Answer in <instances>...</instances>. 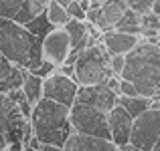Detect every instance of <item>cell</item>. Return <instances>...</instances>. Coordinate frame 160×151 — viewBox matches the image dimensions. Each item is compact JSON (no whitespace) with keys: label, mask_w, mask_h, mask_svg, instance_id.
Returning a JSON list of instances; mask_svg holds the SVG:
<instances>
[{"label":"cell","mask_w":160,"mask_h":151,"mask_svg":"<svg viewBox=\"0 0 160 151\" xmlns=\"http://www.w3.org/2000/svg\"><path fill=\"white\" fill-rule=\"evenodd\" d=\"M136 85L138 95L150 99L160 97V43L144 40L126 54V65L120 75Z\"/></svg>","instance_id":"obj_1"},{"label":"cell","mask_w":160,"mask_h":151,"mask_svg":"<svg viewBox=\"0 0 160 151\" xmlns=\"http://www.w3.org/2000/svg\"><path fill=\"white\" fill-rule=\"evenodd\" d=\"M0 54L14 66L32 71L41 65V39L24 24L0 16Z\"/></svg>","instance_id":"obj_2"},{"label":"cell","mask_w":160,"mask_h":151,"mask_svg":"<svg viewBox=\"0 0 160 151\" xmlns=\"http://www.w3.org/2000/svg\"><path fill=\"white\" fill-rule=\"evenodd\" d=\"M69 109L67 105L51 101L43 97L37 105H32L31 111V127L32 135L41 141V143H55L63 145L67 137L73 133L69 121Z\"/></svg>","instance_id":"obj_3"},{"label":"cell","mask_w":160,"mask_h":151,"mask_svg":"<svg viewBox=\"0 0 160 151\" xmlns=\"http://www.w3.org/2000/svg\"><path fill=\"white\" fill-rule=\"evenodd\" d=\"M109 69V53L99 43H91L77 54L73 62V77L79 85H98L106 83L108 77H112Z\"/></svg>","instance_id":"obj_4"},{"label":"cell","mask_w":160,"mask_h":151,"mask_svg":"<svg viewBox=\"0 0 160 151\" xmlns=\"http://www.w3.org/2000/svg\"><path fill=\"white\" fill-rule=\"evenodd\" d=\"M69 121L73 131L83 135H93L109 139V127H108V113L91 107V105L75 101L69 109Z\"/></svg>","instance_id":"obj_5"},{"label":"cell","mask_w":160,"mask_h":151,"mask_svg":"<svg viewBox=\"0 0 160 151\" xmlns=\"http://www.w3.org/2000/svg\"><path fill=\"white\" fill-rule=\"evenodd\" d=\"M160 137V107H150L138 117H134L130 143L140 151H152Z\"/></svg>","instance_id":"obj_6"},{"label":"cell","mask_w":160,"mask_h":151,"mask_svg":"<svg viewBox=\"0 0 160 151\" xmlns=\"http://www.w3.org/2000/svg\"><path fill=\"white\" fill-rule=\"evenodd\" d=\"M77 91H79V83L75 81V77L63 75L59 71H53L51 75L43 79V97L63 103L67 107L77 101Z\"/></svg>","instance_id":"obj_7"},{"label":"cell","mask_w":160,"mask_h":151,"mask_svg":"<svg viewBox=\"0 0 160 151\" xmlns=\"http://www.w3.org/2000/svg\"><path fill=\"white\" fill-rule=\"evenodd\" d=\"M71 54V39L63 26H55L41 39V57L59 69Z\"/></svg>","instance_id":"obj_8"},{"label":"cell","mask_w":160,"mask_h":151,"mask_svg":"<svg viewBox=\"0 0 160 151\" xmlns=\"http://www.w3.org/2000/svg\"><path fill=\"white\" fill-rule=\"evenodd\" d=\"M77 101L108 113L109 109H113L118 105V93H113L106 83H98V85H79Z\"/></svg>","instance_id":"obj_9"},{"label":"cell","mask_w":160,"mask_h":151,"mask_svg":"<svg viewBox=\"0 0 160 151\" xmlns=\"http://www.w3.org/2000/svg\"><path fill=\"white\" fill-rule=\"evenodd\" d=\"M132 123L134 117L126 111L122 105H116L113 109L108 111V127H109V139L122 147V145L130 143V135H132Z\"/></svg>","instance_id":"obj_10"},{"label":"cell","mask_w":160,"mask_h":151,"mask_svg":"<svg viewBox=\"0 0 160 151\" xmlns=\"http://www.w3.org/2000/svg\"><path fill=\"white\" fill-rule=\"evenodd\" d=\"M63 149L65 151H118V145L112 139L83 135V133L73 131L63 143Z\"/></svg>","instance_id":"obj_11"},{"label":"cell","mask_w":160,"mask_h":151,"mask_svg":"<svg viewBox=\"0 0 160 151\" xmlns=\"http://www.w3.org/2000/svg\"><path fill=\"white\" fill-rule=\"evenodd\" d=\"M140 40H142L140 34H128V32L118 30V28L106 30L102 34V44L106 47L109 54H128Z\"/></svg>","instance_id":"obj_12"},{"label":"cell","mask_w":160,"mask_h":151,"mask_svg":"<svg viewBox=\"0 0 160 151\" xmlns=\"http://www.w3.org/2000/svg\"><path fill=\"white\" fill-rule=\"evenodd\" d=\"M126 0H103L102 2V16H103V24H102V32L116 28V24L120 22V18L124 16V12L128 10Z\"/></svg>","instance_id":"obj_13"},{"label":"cell","mask_w":160,"mask_h":151,"mask_svg":"<svg viewBox=\"0 0 160 151\" xmlns=\"http://www.w3.org/2000/svg\"><path fill=\"white\" fill-rule=\"evenodd\" d=\"M22 93L27 101L31 105H37L41 99H43V77L31 73V71L24 69V77H22Z\"/></svg>","instance_id":"obj_14"},{"label":"cell","mask_w":160,"mask_h":151,"mask_svg":"<svg viewBox=\"0 0 160 151\" xmlns=\"http://www.w3.org/2000/svg\"><path fill=\"white\" fill-rule=\"evenodd\" d=\"M47 4H49V0H22L18 12L14 14L12 20H16L18 24L28 22V20H32L35 16L43 14V12L47 10Z\"/></svg>","instance_id":"obj_15"},{"label":"cell","mask_w":160,"mask_h":151,"mask_svg":"<svg viewBox=\"0 0 160 151\" xmlns=\"http://www.w3.org/2000/svg\"><path fill=\"white\" fill-rule=\"evenodd\" d=\"M152 103H154V99L144 97V95H136V97H122L120 95V97H118V105H122L132 117H138L140 113H144L146 109H150Z\"/></svg>","instance_id":"obj_16"},{"label":"cell","mask_w":160,"mask_h":151,"mask_svg":"<svg viewBox=\"0 0 160 151\" xmlns=\"http://www.w3.org/2000/svg\"><path fill=\"white\" fill-rule=\"evenodd\" d=\"M18 105L14 103L8 95H4L2 103H0V151H4L8 147V135H6V129H8V115H10L12 109H16Z\"/></svg>","instance_id":"obj_17"},{"label":"cell","mask_w":160,"mask_h":151,"mask_svg":"<svg viewBox=\"0 0 160 151\" xmlns=\"http://www.w3.org/2000/svg\"><path fill=\"white\" fill-rule=\"evenodd\" d=\"M140 18H142L140 12H136V10H132V8H128V10L124 12V16L120 18V22L116 24V28H118V30L128 32V34H140V36H142Z\"/></svg>","instance_id":"obj_18"},{"label":"cell","mask_w":160,"mask_h":151,"mask_svg":"<svg viewBox=\"0 0 160 151\" xmlns=\"http://www.w3.org/2000/svg\"><path fill=\"white\" fill-rule=\"evenodd\" d=\"M45 14H47V20L51 22V26H65L67 20H69V14H67L65 6L59 4L57 0H49Z\"/></svg>","instance_id":"obj_19"},{"label":"cell","mask_w":160,"mask_h":151,"mask_svg":"<svg viewBox=\"0 0 160 151\" xmlns=\"http://www.w3.org/2000/svg\"><path fill=\"white\" fill-rule=\"evenodd\" d=\"M24 26H27L35 36H39V39H43L51 28H55V26H51V22L47 20V14H45V12L39 14V16H35V18L28 20V22H24Z\"/></svg>","instance_id":"obj_20"},{"label":"cell","mask_w":160,"mask_h":151,"mask_svg":"<svg viewBox=\"0 0 160 151\" xmlns=\"http://www.w3.org/2000/svg\"><path fill=\"white\" fill-rule=\"evenodd\" d=\"M22 0H0V16L4 18H14V14L18 12Z\"/></svg>","instance_id":"obj_21"},{"label":"cell","mask_w":160,"mask_h":151,"mask_svg":"<svg viewBox=\"0 0 160 151\" xmlns=\"http://www.w3.org/2000/svg\"><path fill=\"white\" fill-rule=\"evenodd\" d=\"M124 65H126V54H109V69L113 75L120 77L124 71Z\"/></svg>","instance_id":"obj_22"},{"label":"cell","mask_w":160,"mask_h":151,"mask_svg":"<svg viewBox=\"0 0 160 151\" xmlns=\"http://www.w3.org/2000/svg\"><path fill=\"white\" fill-rule=\"evenodd\" d=\"M67 14H69V18H77V20H85V10L81 8V4L77 2V0H71L69 4L65 6Z\"/></svg>","instance_id":"obj_23"},{"label":"cell","mask_w":160,"mask_h":151,"mask_svg":"<svg viewBox=\"0 0 160 151\" xmlns=\"http://www.w3.org/2000/svg\"><path fill=\"white\" fill-rule=\"evenodd\" d=\"M126 4H128L132 10H136V12H140V14H144V12L152 10L154 0H126Z\"/></svg>","instance_id":"obj_24"},{"label":"cell","mask_w":160,"mask_h":151,"mask_svg":"<svg viewBox=\"0 0 160 151\" xmlns=\"http://www.w3.org/2000/svg\"><path fill=\"white\" fill-rule=\"evenodd\" d=\"M120 95L122 97H136L138 95L136 85H134L132 81H128V79H122L120 81Z\"/></svg>","instance_id":"obj_25"},{"label":"cell","mask_w":160,"mask_h":151,"mask_svg":"<svg viewBox=\"0 0 160 151\" xmlns=\"http://www.w3.org/2000/svg\"><path fill=\"white\" fill-rule=\"evenodd\" d=\"M12 71H14V65H12V62H8L6 58L0 54V81H2V79H6V77H10Z\"/></svg>","instance_id":"obj_26"},{"label":"cell","mask_w":160,"mask_h":151,"mask_svg":"<svg viewBox=\"0 0 160 151\" xmlns=\"http://www.w3.org/2000/svg\"><path fill=\"white\" fill-rule=\"evenodd\" d=\"M41 151H65L63 145H55V143H41Z\"/></svg>","instance_id":"obj_27"},{"label":"cell","mask_w":160,"mask_h":151,"mask_svg":"<svg viewBox=\"0 0 160 151\" xmlns=\"http://www.w3.org/2000/svg\"><path fill=\"white\" fill-rule=\"evenodd\" d=\"M152 12H156V14L160 16V0H154V4H152Z\"/></svg>","instance_id":"obj_28"},{"label":"cell","mask_w":160,"mask_h":151,"mask_svg":"<svg viewBox=\"0 0 160 151\" xmlns=\"http://www.w3.org/2000/svg\"><path fill=\"white\" fill-rule=\"evenodd\" d=\"M152 151H160V137L156 139V143H154V147H152Z\"/></svg>","instance_id":"obj_29"},{"label":"cell","mask_w":160,"mask_h":151,"mask_svg":"<svg viewBox=\"0 0 160 151\" xmlns=\"http://www.w3.org/2000/svg\"><path fill=\"white\" fill-rule=\"evenodd\" d=\"M22 151H41V149H35V147H28V145H24Z\"/></svg>","instance_id":"obj_30"},{"label":"cell","mask_w":160,"mask_h":151,"mask_svg":"<svg viewBox=\"0 0 160 151\" xmlns=\"http://www.w3.org/2000/svg\"><path fill=\"white\" fill-rule=\"evenodd\" d=\"M91 2H98V4H102V2H103V0H91Z\"/></svg>","instance_id":"obj_31"},{"label":"cell","mask_w":160,"mask_h":151,"mask_svg":"<svg viewBox=\"0 0 160 151\" xmlns=\"http://www.w3.org/2000/svg\"><path fill=\"white\" fill-rule=\"evenodd\" d=\"M158 101H160V97H158Z\"/></svg>","instance_id":"obj_32"},{"label":"cell","mask_w":160,"mask_h":151,"mask_svg":"<svg viewBox=\"0 0 160 151\" xmlns=\"http://www.w3.org/2000/svg\"><path fill=\"white\" fill-rule=\"evenodd\" d=\"M118 151H120V149H118Z\"/></svg>","instance_id":"obj_33"}]
</instances>
